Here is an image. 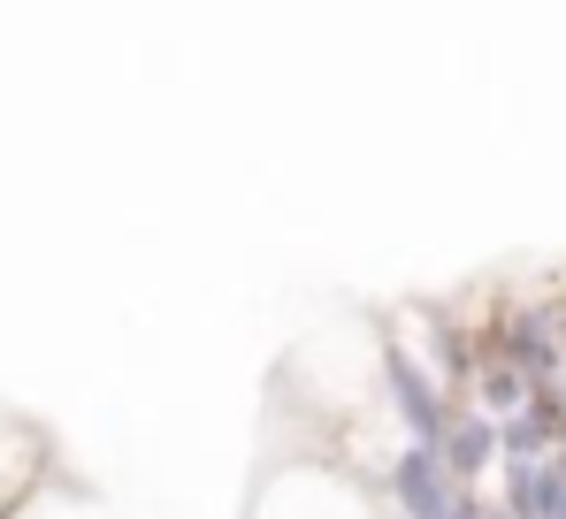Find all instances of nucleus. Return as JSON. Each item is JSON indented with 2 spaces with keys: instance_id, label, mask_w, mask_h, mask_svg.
Wrapping results in <instances>:
<instances>
[{
  "instance_id": "2",
  "label": "nucleus",
  "mask_w": 566,
  "mask_h": 519,
  "mask_svg": "<svg viewBox=\"0 0 566 519\" xmlns=\"http://www.w3.org/2000/svg\"><path fill=\"white\" fill-rule=\"evenodd\" d=\"M376 374H382V398H390V413H398L406 443H413V451H437L444 428H452V398H444V382H437L406 345H382L376 351Z\"/></svg>"
},
{
  "instance_id": "4",
  "label": "nucleus",
  "mask_w": 566,
  "mask_h": 519,
  "mask_svg": "<svg viewBox=\"0 0 566 519\" xmlns=\"http://www.w3.org/2000/svg\"><path fill=\"white\" fill-rule=\"evenodd\" d=\"M566 435V398L559 390H536L513 421H497V458L505 466H536V458H552Z\"/></svg>"
},
{
  "instance_id": "5",
  "label": "nucleus",
  "mask_w": 566,
  "mask_h": 519,
  "mask_svg": "<svg viewBox=\"0 0 566 519\" xmlns=\"http://www.w3.org/2000/svg\"><path fill=\"white\" fill-rule=\"evenodd\" d=\"M490 458H497V421H482L474 405H452V428L437 443V466H444L460 489H474V481L490 474Z\"/></svg>"
},
{
  "instance_id": "3",
  "label": "nucleus",
  "mask_w": 566,
  "mask_h": 519,
  "mask_svg": "<svg viewBox=\"0 0 566 519\" xmlns=\"http://www.w3.org/2000/svg\"><path fill=\"white\" fill-rule=\"evenodd\" d=\"M382 489H390L398 519H482V497H474V489H460V481L437 466V451H413V443L390 458Z\"/></svg>"
},
{
  "instance_id": "6",
  "label": "nucleus",
  "mask_w": 566,
  "mask_h": 519,
  "mask_svg": "<svg viewBox=\"0 0 566 519\" xmlns=\"http://www.w3.org/2000/svg\"><path fill=\"white\" fill-rule=\"evenodd\" d=\"M468 398H474V413H482V421H513V413H521L536 390H528V374H513L505 359H490V351H482V359H474Z\"/></svg>"
},
{
  "instance_id": "1",
  "label": "nucleus",
  "mask_w": 566,
  "mask_h": 519,
  "mask_svg": "<svg viewBox=\"0 0 566 519\" xmlns=\"http://www.w3.org/2000/svg\"><path fill=\"white\" fill-rule=\"evenodd\" d=\"M559 337H566V298H513L497 306L482 351L528 374V390H559Z\"/></svg>"
}]
</instances>
